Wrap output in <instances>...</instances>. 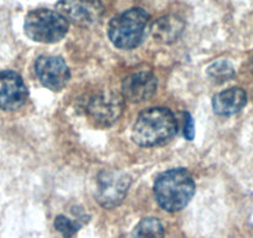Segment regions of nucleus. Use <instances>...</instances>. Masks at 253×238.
I'll return each instance as SVG.
<instances>
[{"instance_id":"16","label":"nucleus","mask_w":253,"mask_h":238,"mask_svg":"<svg viewBox=\"0 0 253 238\" xmlns=\"http://www.w3.org/2000/svg\"><path fill=\"white\" fill-rule=\"evenodd\" d=\"M184 137L187 140H193L195 137V124H194L193 117L189 113L184 114Z\"/></svg>"},{"instance_id":"15","label":"nucleus","mask_w":253,"mask_h":238,"mask_svg":"<svg viewBox=\"0 0 253 238\" xmlns=\"http://www.w3.org/2000/svg\"><path fill=\"white\" fill-rule=\"evenodd\" d=\"M55 228L65 238H72L79 232L80 225L76 221H72L66 216L60 215L55 218Z\"/></svg>"},{"instance_id":"17","label":"nucleus","mask_w":253,"mask_h":238,"mask_svg":"<svg viewBox=\"0 0 253 238\" xmlns=\"http://www.w3.org/2000/svg\"><path fill=\"white\" fill-rule=\"evenodd\" d=\"M252 70H253V60H252Z\"/></svg>"},{"instance_id":"7","label":"nucleus","mask_w":253,"mask_h":238,"mask_svg":"<svg viewBox=\"0 0 253 238\" xmlns=\"http://www.w3.org/2000/svg\"><path fill=\"white\" fill-rule=\"evenodd\" d=\"M56 8L67 21L81 28L97 25L104 13L99 0H58Z\"/></svg>"},{"instance_id":"4","label":"nucleus","mask_w":253,"mask_h":238,"mask_svg":"<svg viewBox=\"0 0 253 238\" xmlns=\"http://www.w3.org/2000/svg\"><path fill=\"white\" fill-rule=\"evenodd\" d=\"M26 36L41 43H55L65 38L69 31V21L58 11L36 9L26 15L24 23Z\"/></svg>"},{"instance_id":"12","label":"nucleus","mask_w":253,"mask_h":238,"mask_svg":"<svg viewBox=\"0 0 253 238\" xmlns=\"http://www.w3.org/2000/svg\"><path fill=\"white\" fill-rule=\"evenodd\" d=\"M185 24L179 16L165 15L150 25V31L157 41L162 43H172L181 36Z\"/></svg>"},{"instance_id":"3","label":"nucleus","mask_w":253,"mask_h":238,"mask_svg":"<svg viewBox=\"0 0 253 238\" xmlns=\"http://www.w3.org/2000/svg\"><path fill=\"white\" fill-rule=\"evenodd\" d=\"M150 26V16L140 8H133L113 18L108 26V36L116 47L130 50L142 43Z\"/></svg>"},{"instance_id":"9","label":"nucleus","mask_w":253,"mask_h":238,"mask_svg":"<svg viewBox=\"0 0 253 238\" xmlns=\"http://www.w3.org/2000/svg\"><path fill=\"white\" fill-rule=\"evenodd\" d=\"M28 96V87L20 75L14 71L0 72V109H18L25 103Z\"/></svg>"},{"instance_id":"8","label":"nucleus","mask_w":253,"mask_h":238,"mask_svg":"<svg viewBox=\"0 0 253 238\" xmlns=\"http://www.w3.org/2000/svg\"><path fill=\"white\" fill-rule=\"evenodd\" d=\"M35 72L41 84L55 92L65 88L71 77L66 62L57 56H40L35 62Z\"/></svg>"},{"instance_id":"11","label":"nucleus","mask_w":253,"mask_h":238,"mask_svg":"<svg viewBox=\"0 0 253 238\" xmlns=\"http://www.w3.org/2000/svg\"><path fill=\"white\" fill-rule=\"evenodd\" d=\"M247 103V94L240 87L225 89L212 98L213 112L218 116H233Z\"/></svg>"},{"instance_id":"14","label":"nucleus","mask_w":253,"mask_h":238,"mask_svg":"<svg viewBox=\"0 0 253 238\" xmlns=\"http://www.w3.org/2000/svg\"><path fill=\"white\" fill-rule=\"evenodd\" d=\"M208 75L216 83H223L235 76V69L231 62L226 60H220L211 65L208 69Z\"/></svg>"},{"instance_id":"10","label":"nucleus","mask_w":253,"mask_h":238,"mask_svg":"<svg viewBox=\"0 0 253 238\" xmlns=\"http://www.w3.org/2000/svg\"><path fill=\"white\" fill-rule=\"evenodd\" d=\"M157 88V77L149 71H139L124 79L122 83V94L128 102L140 103L152 98Z\"/></svg>"},{"instance_id":"6","label":"nucleus","mask_w":253,"mask_h":238,"mask_svg":"<svg viewBox=\"0 0 253 238\" xmlns=\"http://www.w3.org/2000/svg\"><path fill=\"white\" fill-rule=\"evenodd\" d=\"M84 109L97 127H111L122 116L123 101L113 92H99L87 101Z\"/></svg>"},{"instance_id":"2","label":"nucleus","mask_w":253,"mask_h":238,"mask_svg":"<svg viewBox=\"0 0 253 238\" xmlns=\"http://www.w3.org/2000/svg\"><path fill=\"white\" fill-rule=\"evenodd\" d=\"M177 130V123L170 109L158 107L142 112L133 127L132 138L140 147H158L169 142Z\"/></svg>"},{"instance_id":"5","label":"nucleus","mask_w":253,"mask_h":238,"mask_svg":"<svg viewBox=\"0 0 253 238\" xmlns=\"http://www.w3.org/2000/svg\"><path fill=\"white\" fill-rule=\"evenodd\" d=\"M130 176L118 169L103 170L97 177L96 200L104 208L121 205L130 188Z\"/></svg>"},{"instance_id":"13","label":"nucleus","mask_w":253,"mask_h":238,"mask_svg":"<svg viewBox=\"0 0 253 238\" xmlns=\"http://www.w3.org/2000/svg\"><path fill=\"white\" fill-rule=\"evenodd\" d=\"M132 238H165L163 223L155 217L143 218L135 226Z\"/></svg>"},{"instance_id":"1","label":"nucleus","mask_w":253,"mask_h":238,"mask_svg":"<svg viewBox=\"0 0 253 238\" xmlns=\"http://www.w3.org/2000/svg\"><path fill=\"white\" fill-rule=\"evenodd\" d=\"M195 194V181L184 167L170 169L157 177L154 195L160 207L169 212L182 210Z\"/></svg>"}]
</instances>
